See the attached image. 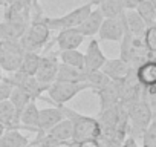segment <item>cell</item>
Wrapping results in <instances>:
<instances>
[{
    "label": "cell",
    "mask_w": 156,
    "mask_h": 147,
    "mask_svg": "<svg viewBox=\"0 0 156 147\" xmlns=\"http://www.w3.org/2000/svg\"><path fill=\"white\" fill-rule=\"evenodd\" d=\"M60 109L63 110L64 117L72 121V127H73L72 139H70L72 142H80V141H84V139H100L101 138L103 127H101V123L97 118L81 115V113H78V112H75L69 107H64V106H60Z\"/></svg>",
    "instance_id": "cell-2"
},
{
    "label": "cell",
    "mask_w": 156,
    "mask_h": 147,
    "mask_svg": "<svg viewBox=\"0 0 156 147\" xmlns=\"http://www.w3.org/2000/svg\"><path fill=\"white\" fill-rule=\"evenodd\" d=\"M29 138L19 129H6L0 136V147H26Z\"/></svg>",
    "instance_id": "cell-21"
},
{
    "label": "cell",
    "mask_w": 156,
    "mask_h": 147,
    "mask_svg": "<svg viewBox=\"0 0 156 147\" xmlns=\"http://www.w3.org/2000/svg\"><path fill=\"white\" fill-rule=\"evenodd\" d=\"M9 101L12 103V106L16 107L17 113L20 115L22 110L26 107V104H28L29 101H34V100H32V97H31L26 91H23V89L14 86V89H12V92H11V97H9Z\"/></svg>",
    "instance_id": "cell-28"
},
{
    "label": "cell",
    "mask_w": 156,
    "mask_h": 147,
    "mask_svg": "<svg viewBox=\"0 0 156 147\" xmlns=\"http://www.w3.org/2000/svg\"><path fill=\"white\" fill-rule=\"evenodd\" d=\"M124 31H126V22L122 14L118 19H104L97 35L100 41H121Z\"/></svg>",
    "instance_id": "cell-9"
},
{
    "label": "cell",
    "mask_w": 156,
    "mask_h": 147,
    "mask_svg": "<svg viewBox=\"0 0 156 147\" xmlns=\"http://www.w3.org/2000/svg\"><path fill=\"white\" fill-rule=\"evenodd\" d=\"M0 6H6V0H0Z\"/></svg>",
    "instance_id": "cell-34"
},
{
    "label": "cell",
    "mask_w": 156,
    "mask_h": 147,
    "mask_svg": "<svg viewBox=\"0 0 156 147\" xmlns=\"http://www.w3.org/2000/svg\"><path fill=\"white\" fill-rule=\"evenodd\" d=\"M87 89H90L87 83H67V81L55 80L46 92H48L51 101H54L57 106H64L72 98H75L80 92L87 91Z\"/></svg>",
    "instance_id": "cell-7"
},
{
    "label": "cell",
    "mask_w": 156,
    "mask_h": 147,
    "mask_svg": "<svg viewBox=\"0 0 156 147\" xmlns=\"http://www.w3.org/2000/svg\"><path fill=\"white\" fill-rule=\"evenodd\" d=\"M100 97V109L106 110L109 107H113L119 103V83L110 81L107 86L95 92Z\"/></svg>",
    "instance_id": "cell-15"
},
{
    "label": "cell",
    "mask_w": 156,
    "mask_h": 147,
    "mask_svg": "<svg viewBox=\"0 0 156 147\" xmlns=\"http://www.w3.org/2000/svg\"><path fill=\"white\" fill-rule=\"evenodd\" d=\"M124 22H126V28L127 31L133 35V37H142L145 29H147V23L142 20V17L135 11V9H127L124 11Z\"/></svg>",
    "instance_id": "cell-20"
},
{
    "label": "cell",
    "mask_w": 156,
    "mask_h": 147,
    "mask_svg": "<svg viewBox=\"0 0 156 147\" xmlns=\"http://www.w3.org/2000/svg\"><path fill=\"white\" fill-rule=\"evenodd\" d=\"M5 130H6V129H5V126H3L2 123H0V136L3 135V132H5Z\"/></svg>",
    "instance_id": "cell-33"
},
{
    "label": "cell",
    "mask_w": 156,
    "mask_h": 147,
    "mask_svg": "<svg viewBox=\"0 0 156 147\" xmlns=\"http://www.w3.org/2000/svg\"><path fill=\"white\" fill-rule=\"evenodd\" d=\"M64 118V113L60 107H46L38 110V124H37V132L44 133L49 129H52L58 121Z\"/></svg>",
    "instance_id": "cell-13"
},
{
    "label": "cell",
    "mask_w": 156,
    "mask_h": 147,
    "mask_svg": "<svg viewBox=\"0 0 156 147\" xmlns=\"http://www.w3.org/2000/svg\"><path fill=\"white\" fill-rule=\"evenodd\" d=\"M72 132H73L72 121L64 117L61 121H58L52 129H49V130L44 132V133H46L48 136H51L54 141H57L60 145H66V144L72 139Z\"/></svg>",
    "instance_id": "cell-16"
},
{
    "label": "cell",
    "mask_w": 156,
    "mask_h": 147,
    "mask_svg": "<svg viewBox=\"0 0 156 147\" xmlns=\"http://www.w3.org/2000/svg\"><path fill=\"white\" fill-rule=\"evenodd\" d=\"M8 80H9L16 88H20V89L26 91V92L32 97V100L41 98L43 94L46 92V89L35 80L34 75H29V74H25V72H22V70H16V72L9 74Z\"/></svg>",
    "instance_id": "cell-8"
},
{
    "label": "cell",
    "mask_w": 156,
    "mask_h": 147,
    "mask_svg": "<svg viewBox=\"0 0 156 147\" xmlns=\"http://www.w3.org/2000/svg\"><path fill=\"white\" fill-rule=\"evenodd\" d=\"M58 60H60V63H64V64H69L72 67L84 70V54L78 49L58 51Z\"/></svg>",
    "instance_id": "cell-23"
},
{
    "label": "cell",
    "mask_w": 156,
    "mask_h": 147,
    "mask_svg": "<svg viewBox=\"0 0 156 147\" xmlns=\"http://www.w3.org/2000/svg\"><path fill=\"white\" fill-rule=\"evenodd\" d=\"M23 48L20 40H0V67L12 74L20 69Z\"/></svg>",
    "instance_id": "cell-6"
},
{
    "label": "cell",
    "mask_w": 156,
    "mask_h": 147,
    "mask_svg": "<svg viewBox=\"0 0 156 147\" xmlns=\"http://www.w3.org/2000/svg\"><path fill=\"white\" fill-rule=\"evenodd\" d=\"M132 69L133 67L127 61H124L122 58H110V60L107 58L101 67V70L112 81H121L122 78H126L129 75V72Z\"/></svg>",
    "instance_id": "cell-12"
},
{
    "label": "cell",
    "mask_w": 156,
    "mask_h": 147,
    "mask_svg": "<svg viewBox=\"0 0 156 147\" xmlns=\"http://www.w3.org/2000/svg\"><path fill=\"white\" fill-rule=\"evenodd\" d=\"M136 80L142 88L156 86V61L154 60H145L135 69Z\"/></svg>",
    "instance_id": "cell-14"
},
{
    "label": "cell",
    "mask_w": 156,
    "mask_h": 147,
    "mask_svg": "<svg viewBox=\"0 0 156 147\" xmlns=\"http://www.w3.org/2000/svg\"><path fill=\"white\" fill-rule=\"evenodd\" d=\"M106 60H107V57L104 55V52L100 46V40L92 38L84 52V70L86 72L100 70L103 67V64L106 63Z\"/></svg>",
    "instance_id": "cell-10"
},
{
    "label": "cell",
    "mask_w": 156,
    "mask_h": 147,
    "mask_svg": "<svg viewBox=\"0 0 156 147\" xmlns=\"http://www.w3.org/2000/svg\"><path fill=\"white\" fill-rule=\"evenodd\" d=\"M58 81H67V83H86V70L76 69L69 64L60 63L58 72H57Z\"/></svg>",
    "instance_id": "cell-19"
},
{
    "label": "cell",
    "mask_w": 156,
    "mask_h": 147,
    "mask_svg": "<svg viewBox=\"0 0 156 147\" xmlns=\"http://www.w3.org/2000/svg\"><path fill=\"white\" fill-rule=\"evenodd\" d=\"M3 75H2V67H0V78H2Z\"/></svg>",
    "instance_id": "cell-36"
},
{
    "label": "cell",
    "mask_w": 156,
    "mask_h": 147,
    "mask_svg": "<svg viewBox=\"0 0 156 147\" xmlns=\"http://www.w3.org/2000/svg\"><path fill=\"white\" fill-rule=\"evenodd\" d=\"M40 2V0H32V3H38Z\"/></svg>",
    "instance_id": "cell-35"
},
{
    "label": "cell",
    "mask_w": 156,
    "mask_h": 147,
    "mask_svg": "<svg viewBox=\"0 0 156 147\" xmlns=\"http://www.w3.org/2000/svg\"><path fill=\"white\" fill-rule=\"evenodd\" d=\"M142 41L145 45V48L148 49V52L153 55L156 54V25L153 26H147L144 35H142ZM150 55V57H151Z\"/></svg>",
    "instance_id": "cell-30"
},
{
    "label": "cell",
    "mask_w": 156,
    "mask_h": 147,
    "mask_svg": "<svg viewBox=\"0 0 156 147\" xmlns=\"http://www.w3.org/2000/svg\"><path fill=\"white\" fill-rule=\"evenodd\" d=\"M35 13H31V23L26 32L20 37V43L23 51H38L44 49L51 38V29L46 23V16L38 8V3H32Z\"/></svg>",
    "instance_id": "cell-1"
},
{
    "label": "cell",
    "mask_w": 156,
    "mask_h": 147,
    "mask_svg": "<svg viewBox=\"0 0 156 147\" xmlns=\"http://www.w3.org/2000/svg\"><path fill=\"white\" fill-rule=\"evenodd\" d=\"M54 45V41H49L46 46H44V52L41 54L40 57V63H38V67L35 70V80L48 91L49 86L57 80V72H58V64H60V60H58V52H51L49 48Z\"/></svg>",
    "instance_id": "cell-4"
},
{
    "label": "cell",
    "mask_w": 156,
    "mask_h": 147,
    "mask_svg": "<svg viewBox=\"0 0 156 147\" xmlns=\"http://www.w3.org/2000/svg\"><path fill=\"white\" fill-rule=\"evenodd\" d=\"M97 8L103 13L104 19H118L124 14L121 0H101Z\"/></svg>",
    "instance_id": "cell-25"
},
{
    "label": "cell",
    "mask_w": 156,
    "mask_h": 147,
    "mask_svg": "<svg viewBox=\"0 0 156 147\" xmlns=\"http://www.w3.org/2000/svg\"><path fill=\"white\" fill-rule=\"evenodd\" d=\"M84 35L78 31V28H67L58 31L57 37L54 38V43L58 46V51H67V49H78L83 41Z\"/></svg>",
    "instance_id": "cell-11"
},
{
    "label": "cell",
    "mask_w": 156,
    "mask_h": 147,
    "mask_svg": "<svg viewBox=\"0 0 156 147\" xmlns=\"http://www.w3.org/2000/svg\"><path fill=\"white\" fill-rule=\"evenodd\" d=\"M142 147H156V113L142 133Z\"/></svg>",
    "instance_id": "cell-29"
},
{
    "label": "cell",
    "mask_w": 156,
    "mask_h": 147,
    "mask_svg": "<svg viewBox=\"0 0 156 147\" xmlns=\"http://www.w3.org/2000/svg\"><path fill=\"white\" fill-rule=\"evenodd\" d=\"M40 57H41V54L38 51H23V57H22L19 70L29 74V75H35V70L40 63Z\"/></svg>",
    "instance_id": "cell-26"
},
{
    "label": "cell",
    "mask_w": 156,
    "mask_h": 147,
    "mask_svg": "<svg viewBox=\"0 0 156 147\" xmlns=\"http://www.w3.org/2000/svg\"><path fill=\"white\" fill-rule=\"evenodd\" d=\"M0 123L5 126V129H22L20 115L9 100L0 101Z\"/></svg>",
    "instance_id": "cell-18"
},
{
    "label": "cell",
    "mask_w": 156,
    "mask_h": 147,
    "mask_svg": "<svg viewBox=\"0 0 156 147\" xmlns=\"http://www.w3.org/2000/svg\"><path fill=\"white\" fill-rule=\"evenodd\" d=\"M12 89H14V84L8 80V77H2V78H0V101L9 100Z\"/></svg>",
    "instance_id": "cell-31"
},
{
    "label": "cell",
    "mask_w": 156,
    "mask_h": 147,
    "mask_svg": "<svg viewBox=\"0 0 156 147\" xmlns=\"http://www.w3.org/2000/svg\"><path fill=\"white\" fill-rule=\"evenodd\" d=\"M76 147H101L100 139H84L76 142Z\"/></svg>",
    "instance_id": "cell-32"
},
{
    "label": "cell",
    "mask_w": 156,
    "mask_h": 147,
    "mask_svg": "<svg viewBox=\"0 0 156 147\" xmlns=\"http://www.w3.org/2000/svg\"><path fill=\"white\" fill-rule=\"evenodd\" d=\"M38 107L35 104V101H29L26 104V107L22 110L20 113V124L22 129L26 130H32L37 132V124H38Z\"/></svg>",
    "instance_id": "cell-22"
},
{
    "label": "cell",
    "mask_w": 156,
    "mask_h": 147,
    "mask_svg": "<svg viewBox=\"0 0 156 147\" xmlns=\"http://www.w3.org/2000/svg\"><path fill=\"white\" fill-rule=\"evenodd\" d=\"M135 11L142 17V20L147 23V26L156 25V5L151 0H139Z\"/></svg>",
    "instance_id": "cell-24"
},
{
    "label": "cell",
    "mask_w": 156,
    "mask_h": 147,
    "mask_svg": "<svg viewBox=\"0 0 156 147\" xmlns=\"http://www.w3.org/2000/svg\"><path fill=\"white\" fill-rule=\"evenodd\" d=\"M94 3L87 2L81 6H78L69 13H66L64 16L60 17H46V23L49 26L51 31H61V29H67V28H78L83 20L87 17V14L92 11Z\"/></svg>",
    "instance_id": "cell-5"
},
{
    "label": "cell",
    "mask_w": 156,
    "mask_h": 147,
    "mask_svg": "<svg viewBox=\"0 0 156 147\" xmlns=\"http://www.w3.org/2000/svg\"><path fill=\"white\" fill-rule=\"evenodd\" d=\"M124 107L127 110V118H129V135L133 138L142 136L144 130L147 129V126L150 124V121L154 115L153 110L142 98L132 101V103L126 104Z\"/></svg>",
    "instance_id": "cell-3"
},
{
    "label": "cell",
    "mask_w": 156,
    "mask_h": 147,
    "mask_svg": "<svg viewBox=\"0 0 156 147\" xmlns=\"http://www.w3.org/2000/svg\"><path fill=\"white\" fill-rule=\"evenodd\" d=\"M112 80L106 75V74L100 69V70H92V72H86V83L89 84V88L97 92L100 89H103L104 86H107Z\"/></svg>",
    "instance_id": "cell-27"
},
{
    "label": "cell",
    "mask_w": 156,
    "mask_h": 147,
    "mask_svg": "<svg viewBox=\"0 0 156 147\" xmlns=\"http://www.w3.org/2000/svg\"><path fill=\"white\" fill-rule=\"evenodd\" d=\"M103 20H104L103 13H101L97 6H94L92 11L87 14V17L83 20V23L78 26V31H80L84 37H94V35L98 34Z\"/></svg>",
    "instance_id": "cell-17"
}]
</instances>
